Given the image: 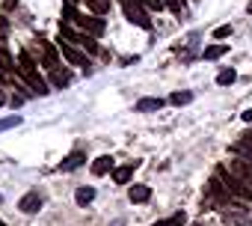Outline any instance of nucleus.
<instances>
[{"mask_svg":"<svg viewBox=\"0 0 252 226\" xmlns=\"http://www.w3.org/2000/svg\"><path fill=\"white\" fill-rule=\"evenodd\" d=\"M240 116H243V122H252V110H243Z\"/></svg>","mask_w":252,"mask_h":226,"instance_id":"28","label":"nucleus"},{"mask_svg":"<svg viewBox=\"0 0 252 226\" xmlns=\"http://www.w3.org/2000/svg\"><path fill=\"white\" fill-rule=\"evenodd\" d=\"M143 6H146V9H158V12H160V9H163V0H143Z\"/></svg>","mask_w":252,"mask_h":226,"instance_id":"25","label":"nucleus"},{"mask_svg":"<svg viewBox=\"0 0 252 226\" xmlns=\"http://www.w3.org/2000/svg\"><path fill=\"white\" fill-rule=\"evenodd\" d=\"M137 167H140V161H131V164H125V167H113V182L116 185H128Z\"/></svg>","mask_w":252,"mask_h":226,"instance_id":"7","label":"nucleus"},{"mask_svg":"<svg viewBox=\"0 0 252 226\" xmlns=\"http://www.w3.org/2000/svg\"><path fill=\"white\" fill-rule=\"evenodd\" d=\"M86 6H89L95 15H107L110 6H113V0H86Z\"/></svg>","mask_w":252,"mask_h":226,"instance_id":"17","label":"nucleus"},{"mask_svg":"<svg viewBox=\"0 0 252 226\" xmlns=\"http://www.w3.org/2000/svg\"><path fill=\"white\" fill-rule=\"evenodd\" d=\"M0 226H3V220H0Z\"/></svg>","mask_w":252,"mask_h":226,"instance_id":"32","label":"nucleus"},{"mask_svg":"<svg viewBox=\"0 0 252 226\" xmlns=\"http://www.w3.org/2000/svg\"><path fill=\"white\" fill-rule=\"evenodd\" d=\"M68 83H71V75H68L65 69H54V72H51V86L63 89V86H68Z\"/></svg>","mask_w":252,"mask_h":226,"instance_id":"15","label":"nucleus"},{"mask_svg":"<svg viewBox=\"0 0 252 226\" xmlns=\"http://www.w3.org/2000/svg\"><path fill=\"white\" fill-rule=\"evenodd\" d=\"M18 208H21L24 214H36V211L42 208V193H39V190H30V193H24V196L18 199Z\"/></svg>","mask_w":252,"mask_h":226,"instance_id":"6","label":"nucleus"},{"mask_svg":"<svg viewBox=\"0 0 252 226\" xmlns=\"http://www.w3.org/2000/svg\"><path fill=\"white\" fill-rule=\"evenodd\" d=\"M107 173H113V158H110V155L95 158V161H92V176H107Z\"/></svg>","mask_w":252,"mask_h":226,"instance_id":"12","label":"nucleus"},{"mask_svg":"<svg viewBox=\"0 0 252 226\" xmlns=\"http://www.w3.org/2000/svg\"><path fill=\"white\" fill-rule=\"evenodd\" d=\"M57 45H60V54H63V57H65V60H68V63H71V66H80V69H83V72H86V75H89V72H92V69H89V66H92V63H89V57H86V54H83V51H77V48H74V45H68V42H65V39H63V36H60V42H57Z\"/></svg>","mask_w":252,"mask_h":226,"instance_id":"4","label":"nucleus"},{"mask_svg":"<svg viewBox=\"0 0 252 226\" xmlns=\"http://www.w3.org/2000/svg\"><path fill=\"white\" fill-rule=\"evenodd\" d=\"M3 80H6V77H3V72H0V83H3Z\"/></svg>","mask_w":252,"mask_h":226,"instance_id":"30","label":"nucleus"},{"mask_svg":"<svg viewBox=\"0 0 252 226\" xmlns=\"http://www.w3.org/2000/svg\"><path fill=\"white\" fill-rule=\"evenodd\" d=\"M83 164H86V155L77 149V152H71V155L60 164V170H63V173H71V170H77V167H83Z\"/></svg>","mask_w":252,"mask_h":226,"instance_id":"11","label":"nucleus"},{"mask_svg":"<svg viewBox=\"0 0 252 226\" xmlns=\"http://www.w3.org/2000/svg\"><path fill=\"white\" fill-rule=\"evenodd\" d=\"M169 101L178 104V107H181V104H190V101H193V92H190V89H184V92H172Z\"/></svg>","mask_w":252,"mask_h":226,"instance_id":"21","label":"nucleus"},{"mask_svg":"<svg viewBox=\"0 0 252 226\" xmlns=\"http://www.w3.org/2000/svg\"><path fill=\"white\" fill-rule=\"evenodd\" d=\"M74 3H77V0H65V6H74Z\"/></svg>","mask_w":252,"mask_h":226,"instance_id":"29","label":"nucleus"},{"mask_svg":"<svg viewBox=\"0 0 252 226\" xmlns=\"http://www.w3.org/2000/svg\"><path fill=\"white\" fill-rule=\"evenodd\" d=\"M9 104H12V107H21V104H24V98H21V95H12V98H9Z\"/></svg>","mask_w":252,"mask_h":226,"instance_id":"27","label":"nucleus"},{"mask_svg":"<svg viewBox=\"0 0 252 226\" xmlns=\"http://www.w3.org/2000/svg\"><path fill=\"white\" fill-rule=\"evenodd\" d=\"M77 27L83 30V33H89V36H104V30H107V24H104V18H98V15H80L77 18Z\"/></svg>","mask_w":252,"mask_h":226,"instance_id":"5","label":"nucleus"},{"mask_svg":"<svg viewBox=\"0 0 252 226\" xmlns=\"http://www.w3.org/2000/svg\"><path fill=\"white\" fill-rule=\"evenodd\" d=\"M122 12H125V18H128L131 24H137L143 30H152V15L146 12V6L140 3V0H122Z\"/></svg>","mask_w":252,"mask_h":226,"instance_id":"3","label":"nucleus"},{"mask_svg":"<svg viewBox=\"0 0 252 226\" xmlns=\"http://www.w3.org/2000/svg\"><path fill=\"white\" fill-rule=\"evenodd\" d=\"M163 107V98H140L137 101V113H155Z\"/></svg>","mask_w":252,"mask_h":226,"instance_id":"14","label":"nucleus"},{"mask_svg":"<svg viewBox=\"0 0 252 226\" xmlns=\"http://www.w3.org/2000/svg\"><path fill=\"white\" fill-rule=\"evenodd\" d=\"M217 176H220V182L225 185V190H228L231 196H237V199H243V202H249V199H252V188H249V185H243L234 173H228L225 167H217Z\"/></svg>","mask_w":252,"mask_h":226,"instance_id":"2","label":"nucleus"},{"mask_svg":"<svg viewBox=\"0 0 252 226\" xmlns=\"http://www.w3.org/2000/svg\"><path fill=\"white\" fill-rule=\"evenodd\" d=\"M0 72H18V66H15V60H12V54L0 45Z\"/></svg>","mask_w":252,"mask_h":226,"instance_id":"16","label":"nucleus"},{"mask_svg":"<svg viewBox=\"0 0 252 226\" xmlns=\"http://www.w3.org/2000/svg\"><path fill=\"white\" fill-rule=\"evenodd\" d=\"M228 36H231V24H222L214 30V39H228Z\"/></svg>","mask_w":252,"mask_h":226,"instance_id":"24","label":"nucleus"},{"mask_svg":"<svg viewBox=\"0 0 252 226\" xmlns=\"http://www.w3.org/2000/svg\"><path fill=\"white\" fill-rule=\"evenodd\" d=\"M18 75L33 86V92H36V95H48V92H51L48 80L39 75V69H36V63H33V57H30L27 51H21V54H18Z\"/></svg>","mask_w":252,"mask_h":226,"instance_id":"1","label":"nucleus"},{"mask_svg":"<svg viewBox=\"0 0 252 226\" xmlns=\"http://www.w3.org/2000/svg\"><path fill=\"white\" fill-rule=\"evenodd\" d=\"M15 125H21V116H18V113H12V116H6V119H0V131H9V128H15Z\"/></svg>","mask_w":252,"mask_h":226,"instance_id":"23","label":"nucleus"},{"mask_svg":"<svg viewBox=\"0 0 252 226\" xmlns=\"http://www.w3.org/2000/svg\"><path fill=\"white\" fill-rule=\"evenodd\" d=\"M128 199L131 202H149L152 199V188L149 185H131L128 188Z\"/></svg>","mask_w":252,"mask_h":226,"instance_id":"10","label":"nucleus"},{"mask_svg":"<svg viewBox=\"0 0 252 226\" xmlns=\"http://www.w3.org/2000/svg\"><path fill=\"white\" fill-rule=\"evenodd\" d=\"M184 223H187V214H184V211H175L172 217L158 220V223H152V226H184Z\"/></svg>","mask_w":252,"mask_h":226,"instance_id":"19","label":"nucleus"},{"mask_svg":"<svg viewBox=\"0 0 252 226\" xmlns=\"http://www.w3.org/2000/svg\"><path fill=\"white\" fill-rule=\"evenodd\" d=\"M77 18H80V12L74 6H63V24H77Z\"/></svg>","mask_w":252,"mask_h":226,"instance_id":"22","label":"nucleus"},{"mask_svg":"<svg viewBox=\"0 0 252 226\" xmlns=\"http://www.w3.org/2000/svg\"><path fill=\"white\" fill-rule=\"evenodd\" d=\"M234 80H237V72H234V69H222V72L217 75V83H220V86H231Z\"/></svg>","mask_w":252,"mask_h":226,"instance_id":"20","label":"nucleus"},{"mask_svg":"<svg viewBox=\"0 0 252 226\" xmlns=\"http://www.w3.org/2000/svg\"><path fill=\"white\" fill-rule=\"evenodd\" d=\"M92 199H95V188H92V185H80V188L74 190V202H77V205H89Z\"/></svg>","mask_w":252,"mask_h":226,"instance_id":"13","label":"nucleus"},{"mask_svg":"<svg viewBox=\"0 0 252 226\" xmlns=\"http://www.w3.org/2000/svg\"><path fill=\"white\" fill-rule=\"evenodd\" d=\"M222 54H228V45H225V42H220V45H211V48H205V54H202V57H205V60H220Z\"/></svg>","mask_w":252,"mask_h":226,"instance_id":"18","label":"nucleus"},{"mask_svg":"<svg viewBox=\"0 0 252 226\" xmlns=\"http://www.w3.org/2000/svg\"><path fill=\"white\" fill-rule=\"evenodd\" d=\"M163 3H166V6H169L175 15H181V0H163Z\"/></svg>","mask_w":252,"mask_h":226,"instance_id":"26","label":"nucleus"},{"mask_svg":"<svg viewBox=\"0 0 252 226\" xmlns=\"http://www.w3.org/2000/svg\"><path fill=\"white\" fill-rule=\"evenodd\" d=\"M0 202H3V193H0Z\"/></svg>","mask_w":252,"mask_h":226,"instance_id":"31","label":"nucleus"},{"mask_svg":"<svg viewBox=\"0 0 252 226\" xmlns=\"http://www.w3.org/2000/svg\"><path fill=\"white\" fill-rule=\"evenodd\" d=\"M42 42V54H45V66L54 72V69H60V54H57V48L51 45V42H45V39H39Z\"/></svg>","mask_w":252,"mask_h":226,"instance_id":"9","label":"nucleus"},{"mask_svg":"<svg viewBox=\"0 0 252 226\" xmlns=\"http://www.w3.org/2000/svg\"><path fill=\"white\" fill-rule=\"evenodd\" d=\"M231 173H234L243 185L252 188V164H249V161H231Z\"/></svg>","mask_w":252,"mask_h":226,"instance_id":"8","label":"nucleus"}]
</instances>
